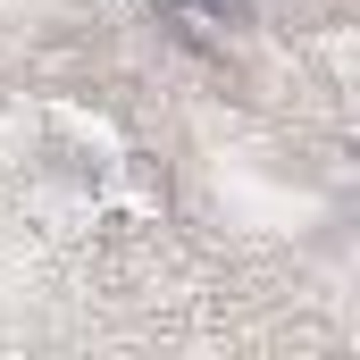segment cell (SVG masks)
Instances as JSON below:
<instances>
[{
	"label": "cell",
	"mask_w": 360,
	"mask_h": 360,
	"mask_svg": "<svg viewBox=\"0 0 360 360\" xmlns=\"http://www.w3.org/2000/svg\"><path fill=\"white\" fill-rule=\"evenodd\" d=\"M201 8H235V0H201Z\"/></svg>",
	"instance_id": "obj_1"
}]
</instances>
